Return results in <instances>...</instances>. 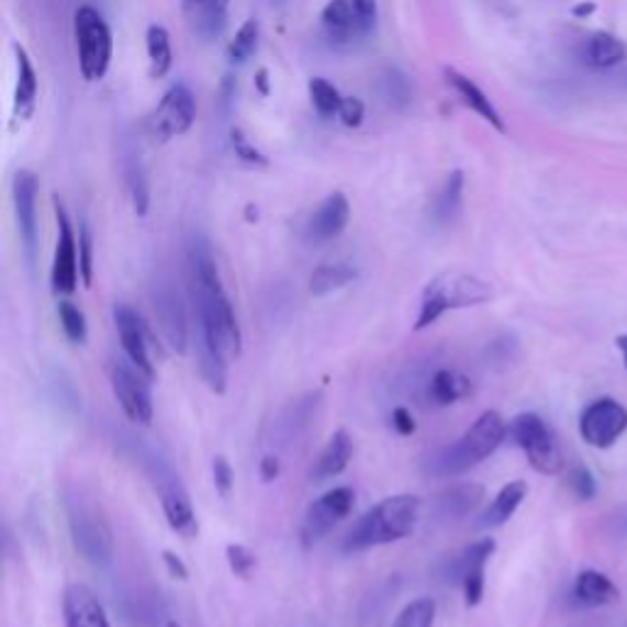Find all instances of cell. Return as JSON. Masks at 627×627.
<instances>
[{
	"label": "cell",
	"mask_w": 627,
	"mask_h": 627,
	"mask_svg": "<svg viewBox=\"0 0 627 627\" xmlns=\"http://www.w3.org/2000/svg\"><path fill=\"white\" fill-rule=\"evenodd\" d=\"M187 287L199 324V370L206 385L223 395L228 382L226 358H238L243 334L231 296L223 287L209 243L194 238L187 250Z\"/></svg>",
	"instance_id": "1"
},
{
	"label": "cell",
	"mask_w": 627,
	"mask_h": 627,
	"mask_svg": "<svg viewBox=\"0 0 627 627\" xmlns=\"http://www.w3.org/2000/svg\"><path fill=\"white\" fill-rule=\"evenodd\" d=\"M507 437V422L501 412L485 410L454 444L444 446L424 463V473L432 478H454L475 469L493 456Z\"/></svg>",
	"instance_id": "2"
},
{
	"label": "cell",
	"mask_w": 627,
	"mask_h": 627,
	"mask_svg": "<svg viewBox=\"0 0 627 627\" xmlns=\"http://www.w3.org/2000/svg\"><path fill=\"white\" fill-rule=\"evenodd\" d=\"M422 517V501L417 495H392L370 507L363 517H358L344 539V551L356 555L392 541L405 539L414 533Z\"/></svg>",
	"instance_id": "3"
},
{
	"label": "cell",
	"mask_w": 627,
	"mask_h": 627,
	"mask_svg": "<svg viewBox=\"0 0 627 627\" xmlns=\"http://www.w3.org/2000/svg\"><path fill=\"white\" fill-rule=\"evenodd\" d=\"M491 300H493V287L485 280L466 272H444L424 287L414 328L422 332V328L437 324L446 312L469 310V306L485 304Z\"/></svg>",
	"instance_id": "4"
},
{
	"label": "cell",
	"mask_w": 627,
	"mask_h": 627,
	"mask_svg": "<svg viewBox=\"0 0 627 627\" xmlns=\"http://www.w3.org/2000/svg\"><path fill=\"white\" fill-rule=\"evenodd\" d=\"M67 519L79 555L93 567H109L113 561V533L101 510L74 493L67 497Z\"/></svg>",
	"instance_id": "5"
},
{
	"label": "cell",
	"mask_w": 627,
	"mask_h": 627,
	"mask_svg": "<svg viewBox=\"0 0 627 627\" xmlns=\"http://www.w3.org/2000/svg\"><path fill=\"white\" fill-rule=\"evenodd\" d=\"M74 37H77V55L81 77L99 81L105 77L113 57V35L99 10L81 5L74 13Z\"/></svg>",
	"instance_id": "6"
},
{
	"label": "cell",
	"mask_w": 627,
	"mask_h": 627,
	"mask_svg": "<svg viewBox=\"0 0 627 627\" xmlns=\"http://www.w3.org/2000/svg\"><path fill=\"white\" fill-rule=\"evenodd\" d=\"M507 437L525 451L527 461L541 475H557L564 466L559 441L549 424L535 412H523L507 424Z\"/></svg>",
	"instance_id": "7"
},
{
	"label": "cell",
	"mask_w": 627,
	"mask_h": 627,
	"mask_svg": "<svg viewBox=\"0 0 627 627\" xmlns=\"http://www.w3.org/2000/svg\"><path fill=\"white\" fill-rule=\"evenodd\" d=\"M109 376H111L113 395L119 400L125 417L133 424L147 427L155 417L150 378H147L143 370H137L131 360H113Z\"/></svg>",
	"instance_id": "8"
},
{
	"label": "cell",
	"mask_w": 627,
	"mask_h": 627,
	"mask_svg": "<svg viewBox=\"0 0 627 627\" xmlns=\"http://www.w3.org/2000/svg\"><path fill=\"white\" fill-rule=\"evenodd\" d=\"M378 23V0H328L322 25L334 42H356L370 35Z\"/></svg>",
	"instance_id": "9"
},
{
	"label": "cell",
	"mask_w": 627,
	"mask_h": 627,
	"mask_svg": "<svg viewBox=\"0 0 627 627\" xmlns=\"http://www.w3.org/2000/svg\"><path fill=\"white\" fill-rule=\"evenodd\" d=\"M197 121V99L187 83H175L169 89L163 101L155 105V111L147 119V133H150L153 141L167 143L172 137L184 135L191 125Z\"/></svg>",
	"instance_id": "10"
},
{
	"label": "cell",
	"mask_w": 627,
	"mask_h": 627,
	"mask_svg": "<svg viewBox=\"0 0 627 627\" xmlns=\"http://www.w3.org/2000/svg\"><path fill=\"white\" fill-rule=\"evenodd\" d=\"M581 439L593 449H611L627 432V410L613 398H598L589 402L579 419Z\"/></svg>",
	"instance_id": "11"
},
{
	"label": "cell",
	"mask_w": 627,
	"mask_h": 627,
	"mask_svg": "<svg viewBox=\"0 0 627 627\" xmlns=\"http://www.w3.org/2000/svg\"><path fill=\"white\" fill-rule=\"evenodd\" d=\"M356 505L354 488L338 485L334 491L324 493L322 497L310 505L302 523V541L304 547H314L322 541L332 529L350 515V510Z\"/></svg>",
	"instance_id": "12"
},
{
	"label": "cell",
	"mask_w": 627,
	"mask_h": 627,
	"mask_svg": "<svg viewBox=\"0 0 627 627\" xmlns=\"http://www.w3.org/2000/svg\"><path fill=\"white\" fill-rule=\"evenodd\" d=\"M55 214H57V248H55V262H52V292L55 294H71L77 290L81 278L79 265V240L74 226L69 221L67 209L55 197Z\"/></svg>",
	"instance_id": "13"
},
{
	"label": "cell",
	"mask_w": 627,
	"mask_h": 627,
	"mask_svg": "<svg viewBox=\"0 0 627 627\" xmlns=\"http://www.w3.org/2000/svg\"><path fill=\"white\" fill-rule=\"evenodd\" d=\"M495 555V539L485 537L466 547L461 555H456L449 564V581H456L463 591V598L469 608H475L483 601L485 593V567Z\"/></svg>",
	"instance_id": "14"
},
{
	"label": "cell",
	"mask_w": 627,
	"mask_h": 627,
	"mask_svg": "<svg viewBox=\"0 0 627 627\" xmlns=\"http://www.w3.org/2000/svg\"><path fill=\"white\" fill-rule=\"evenodd\" d=\"M155 488L159 493V503H163V513L167 517V525L175 529L179 537L191 539L199 535V523L191 497L184 491V485L179 483V478L167 471H157Z\"/></svg>",
	"instance_id": "15"
},
{
	"label": "cell",
	"mask_w": 627,
	"mask_h": 627,
	"mask_svg": "<svg viewBox=\"0 0 627 627\" xmlns=\"http://www.w3.org/2000/svg\"><path fill=\"white\" fill-rule=\"evenodd\" d=\"M37 194L40 182L30 169H20L13 177V206L20 231V240L30 262H35L37 253Z\"/></svg>",
	"instance_id": "16"
},
{
	"label": "cell",
	"mask_w": 627,
	"mask_h": 627,
	"mask_svg": "<svg viewBox=\"0 0 627 627\" xmlns=\"http://www.w3.org/2000/svg\"><path fill=\"white\" fill-rule=\"evenodd\" d=\"M113 322H115V328H119L125 358L131 360L137 370H143V373L153 380L155 366H153V358H150V346H147V338H150V334H147L141 314H137L131 304H115L113 306Z\"/></svg>",
	"instance_id": "17"
},
{
	"label": "cell",
	"mask_w": 627,
	"mask_h": 627,
	"mask_svg": "<svg viewBox=\"0 0 627 627\" xmlns=\"http://www.w3.org/2000/svg\"><path fill=\"white\" fill-rule=\"evenodd\" d=\"M155 322L159 334H163L165 344L175 350V354H184L187 350V314L184 304L172 287H157L155 292Z\"/></svg>",
	"instance_id": "18"
},
{
	"label": "cell",
	"mask_w": 627,
	"mask_h": 627,
	"mask_svg": "<svg viewBox=\"0 0 627 627\" xmlns=\"http://www.w3.org/2000/svg\"><path fill=\"white\" fill-rule=\"evenodd\" d=\"M350 221V204L348 199L336 191V194H328L322 204L316 206L314 214L306 221V240L314 243V246H322L342 236Z\"/></svg>",
	"instance_id": "19"
},
{
	"label": "cell",
	"mask_w": 627,
	"mask_h": 627,
	"mask_svg": "<svg viewBox=\"0 0 627 627\" xmlns=\"http://www.w3.org/2000/svg\"><path fill=\"white\" fill-rule=\"evenodd\" d=\"M64 625L67 627H111L103 603L83 583H71L61 598Z\"/></svg>",
	"instance_id": "20"
},
{
	"label": "cell",
	"mask_w": 627,
	"mask_h": 627,
	"mask_svg": "<svg viewBox=\"0 0 627 627\" xmlns=\"http://www.w3.org/2000/svg\"><path fill=\"white\" fill-rule=\"evenodd\" d=\"M483 501L485 488L481 483H456L434 495L432 507L439 519H451V523H456V519H466L473 515Z\"/></svg>",
	"instance_id": "21"
},
{
	"label": "cell",
	"mask_w": 627,
	"mask_h": 627,
	"mask_svg": "<svg viewBox=\"0 0 627 627\" xmlns=\"http://www.w3.org/2000/svg\"><path fill=\"white\" fill-rule=\"evenodd\" d=\"M444 77H446V83L454 89V93L459 96L463 105H469L473 113L481 115L485 123H491L495 131H501V133L507 131L501 111L495 109V103L488 99V93L478 87L471 77H466V74H461L459 69H451V67L444 69Z\"/></svg>",
	"instance_id": "22"
},
{
	"label": "cell",
	"mask_w": 627,
	"mask_h": 627,
	"mask_svg": "<svg viewBox=\"0 0 627 627\" xmlns=\"http://www.w3.org/2000/svg\"><path fill=\"white\" fill-rule=\"evenodd\" d=\"M231 0H182L184 18L191 32L204 40H216L228 25Z\"/></svg>",
	"instance_id": "23"
},
{
	"label": "cell",
	"mask_w": 627,
	"mask_h": 627,
	"mask_svg": "<svg viewBox=\"0 0 627 627\" xmlns=\"http://www.w3.org/2000/svg\"><path fill=\"white\" fill-rule=\"evenodd\" d=\"M571 603L579 608H601V605H611L620 601V589L605 576L603 571L586 569L581 571L571 589Z\"/></svg>",
	"instance_id": "24"
},
{
	"label": "cell",
	"mask_w": 627,
	"mask_h": 627,
	"mask_svg": "<svg viewBox=\"0 0 627 627\" xmlns=\"http://www.w3.org/2000/svg\"><path fill=\"white\" fill-rule=\"evenodd\" d=\"M350 459H354V439H350L346 429H338L332 434V439L326 441L322 454H318L312 471V481L322 483L328 481V478L342 475L348 469Z\"/></svg>",
	"instance_id": "25"
},
{
	"label": "cell",
	"mask_w": 627,
	"mask_h": 627,
	"mask_svg": "<svg viewBox=\"0 0 627 627\" xmlns=\"http://www.w3.org/2000/svg\"><path fill=\"white\" fill-rule=\"evenodd\" d=\"M15 59H18V83H15V99H13V125L27 121L35 113L37 105V71L35 64L27 57V52L15 45Z\"/></svg>",
	"instance_id": "26"
},
{
	"label": "cell",
	"mask_w": 627,
	"mask_h": 627,
	"mask_svg": "<svg viewBox=\"0 0 627 627\" xmlns=\"http://www.w3.org/2000/svg\"><path fill=\"white\" fill-rule=\"evenodd\" d=\"M625 57V45L618 37L611 35V32H593L581 47V59L591 69H613L623 64Z\"/></svg>",
	"instance_id": "27"
},
{
	"label": "cell",
	"mask_w": 627,
	"mask_h": 627,
	"mask_svg": "<svg viewBox=\"0 0 627 627\" xmlns=\"http://www.w3.org/2000/svg\"><path fill=\"white\" fill-rule=\"evenodd\" d=\"M529 493V485L525 481H510L507 485L501 488V493L493 497V503L488 505L485 513L481 515V527H503L510 517H513L519 505L525 503V497Z\"/></svg>",
	"instance_id": "28"
},
{
	"label": "cell",
	"mask_w": 627,
	"mask_h": 627,
	"mask_svg": "<svg viewBox=\"0 0 627 627\" xmlns=\"http://www.w3.org/2000/svg\"><path fill=\"white\" fill-rule=\"evenodd\" d=\"M471 392H473L471 380L451 368L437 370L427 382V395L437 407H449L454 402L469 398Z\"/></svg>",
	"instance_id": "29"
},
{
	"label": "cell",
	"mask_w": 627,
	"mask_h": 627,
	"mask_svg": "<svg viewBox=\"0 0 627 627\" xmlns=\"http://www.w3.org/2000/svg\"><path fill=\"white\" fill-rule=\"evenodd\" d=\"M461 201H463V172L456 169V172L446 177V182L439 189V194L434 197V204H432L434 223H439V226L451 223L456 216H459Z\"/></svg>",
	"instance_id": "30"
},
{
	"label": "cell",
	"mask_w": 627,
	"mask_h": 627,
	"mask_svg": "<svg viewBox=\"0 0 627 627\" xmlns=\"http://www.w3.org/2000/svg\"><path fill=\"white\" fill-rule=\"evenodd\" d=\"M358 278V270L348 262H328L318 265L310 278V290L314 296H326L332 292L344 290Z\"/></svg>",
	"instance_id": "31"
},
{
	"label": "cell",
	"mask_w": 627,
	"mask_h": 627,
	"mask_svg": "<svg viewBox=\"0 0 627 627\" xmlns=\"http://www.w3.org/2000/svg\"><path fill=\"white\" fill-rule=\"evenodd\" d=\"M147 45V59H150V77L163 79L172 69V42H169V32L163 25H150L145 35Z\"/></svg>",
	"instance_id": "32"
},
{
	"label": "cell",
	"mask_w": 627,
	"mask_h": 627,
	"mask_svg": "<svg viewBox=\"0 0 627 627\" xmlns=\"http://www.w3.org/2000/svg\"><path fill=\"white\" fill-rule=\"evenodd\" d=\"M316 407H318V395H314V392H312V395H306L302 400L292 402V405L282 412L280 422L275 424V432H278L282 439L290 441L302 429H306V424H310Z\"/></svg>",
	"instance_id": "33"
},
{
	"label": "cell",
	"mask_w": 627,
	"mask_h": 627,
	"mask_svg": "<svg viewBox=\"0 0 627 627\" xmlns=\"http://www.w3.org/2000/svg\"><path fill=\"white\" fill-rule=\"evenodd\" d=\"M125 184L127 191H131L135 214L145 216L147 209H150V189H147V179L141 167V159L135 155H127L125 159Z\"/></svg>",
	"instance_id": "34"
},
{
	"label": "cell",
	"mask_w": 627,
	"mask_h": 627,
	"mask_svg": "<svg viewBox=\"0 0 627 627\" xmlns=\"http://www.w3.org/2000/svg\"><path fill=\"white\" fill-rule=\"evenodd\" d=\"M258 42H260V25L258 20H246L240 25V30L236 32V37L228 42V61L231 64H243L248 61L255 52H258Z\"/></svg>",
	"instance_id": "35"
},
{
	"label": "cell",
	"mask_w": 627,
	"mask_h": 627,
	"mask_svg": "<svg viewBox=\"0 0 627 627\" xmlns=\"http://www.w3.org/2000/svg\"><path fill=\"white\" fill-rule=\"evenodd\" d=\"M310 99H312L314 111L322 115V119H334V115H338V109H342V103H344V96L338 93L334 83L322 79V77H314L310 81Z\"/></svg>",
	"instance_id": "36"
},
{
	"label": "cell",
	"mask_w": 627,
	"mask_h": 627,
	"mask_svg": "<svg viewBox=\"0 0 627 627\" xmlns=\"http://www.w3.org/2000/svg\"><path fill=\"white\" fill-rule=\"evenodd\" d=\"M380 91L382 99H385L388 105L392 109H405V105L412 101V87L407 74H402L398 67L385 69L380 79Z\"/></svg>",
	"instance_id": "37"
},
{
	"label": "cell",
	"mask_w": 627,
	"mask_h": 627,
	"mask_svg": "<svg viewBox=\"0 0 627 627\" xmlns=\"http://www.w3.org/2000/svg\"><path fill=\"white\" fill-rule=\"evenodd\" d=\"M57 314H59V324H61V332L64 336L69 338L71 344H87V338H89V326H87V316H83V312L79 310L77 304L74 302H59L57 306Z\"/></svg>",
	"instance_id": "38"
},
{
	"label": "cell",
	"mask_w": 627,
	"mask_h": 627,
	"mask_svg": "<svg viewBox=\"0 0 627 627\" xmlns=\"http://www.w3.org/2000/svg\"><path fill=\"white\" fill-rule=\"evenodd\" d=\"M434 618H437V603L432 598H417L405 605L392 627H432Z\"/></svg>",
	"instance_id": "39"
},
{
	"label": "cell",
	"mask_w": 627,
	"mask_h": 627,
	"mask_svg": "<svg viewBox=\"0 0 627 627\" xmlns=\"http://www.w3.org/2000/svg\"><path fill=\"white\" fill-rule=\"evenodd\" d=\"M569 485H571L573 495H576L581 503L593 501V497H596V493H598L596 475H593V473L586 469V466H576V469L571 471V475H569Z\"/></svg>",
	"instance_id": "40"
},
{
	"label": "cell",
	"mask_w": 627,
	"mask_h": 627,
	"mask_svg": "<svg viewBox=\"0 0 627 627\" xmlns=\"http://www.w3.org/2000/svg\"><path fill=\"white\" fill-rule=\"evenodd\" d=\"M226 559H228L231 571L236 573L238 579H250L253 569L258 567V557H255L253 551L248 547H243V545H228L226 547Z\"/></svg>",
	"instance_id": "41"
},
{
	"label": "cell",
	"mask_w": 627,
	"mask_h": 627,
	"mask_svg": "<svg viewBox=\"0 0 627 627\" xmlns=\"http://www.w3.org/2000/svg\"><path fill=\"white\" fill-rule=\"evenodd\" d=\"M79 265H81V282L91 287L93 280V243L87 223H79Z\"/></svg>",
	"instance_id": "42"
},
{
	"label": "cell",
	"mask_w": 627,
	"mask_h": 627,
	"mask_svg": "<svg viewBox=\"0 0 627 627\" xmlns=\"http://www.w3.org/2000/svg\"><path fill=\"white\" fill-rule=\"evenodd\" d=\"M211 473H214L216 493L221 497H228L233 491V483H236V473H233L226 456H216L214 463H211Z\"/></svg>",
	"instance_id": "43"
},
{
	"label": "cell",
	"mask_w": 627,
	"mask_h": 627,
	"mask_svg": "<svg viewBox=\"0 0 627 627\" xmlns=\"http://www.w3.org/2000/svg\"><path fill=\"white\" fill-rule=\"evenodd\" d=\"M233 150H236V157L243 159L246 165H268V157H265L240 131H233Z\"/></svg>",
	"instance_id": "44"
},
{
	"label": "cell",
	"mask_w": 627,
	"mask_h": 627,
	"mask_svg": "<svg viewBox=\"0 0 627 627\" xmlns=\"http://www.w3.org/2000/svg\"><path fill=\"white\" fill-rule=\"evenodd\" d=\"M338 119H342V123L346 127H358L360 123H363L366 119V105L360 99H354V96H348V99H344L342 103V109H338Z\"/></svg>",
	"instance_id": "45"
},
{
	"label": "cell",
	"mask_w": 627,
	"mask_h": 627,
	"mask_svg": "<svg viewBox=\"0 0 627 627\" xmlns=\"http://www.w3.org/2000/svg\"><path fill=\"white\" fill-rule=\"evenodd\" d=\"M392 429H395L400 437H410V434L417 432V422H414L412 412L407 407H395L392 410Z\"/></svg>",
	"instance_id": "46"
},
{
	"label": "cell",
	"mask_w": 627,
	"mask_h": 627,
	"mask_svg": "<svg viewBox=\"0 0 627 627\" xmlns=\"http://www.w3.org/2000/svg\"><path fill=\"white\" fill-rule=\"evenodd\" d=\"M163 564L167 567V573H169V576H172V579H179V581H187V579H189L187 564L182 561V557L175 555V551H169V549L163 551Z\"/></svg>",
	"instance_id": "47"
},
{
	"label": "cell",
	"mask_w": 627,
	"mask_h": 627,
	"mask_svg": "<svg viewBox=\"0 0 627 627\" xmlns=\"http://www.w3.org/2000/svg\"><path fill=\"white\" fill-rule=\"evenodd\" d=\"M280 459L278 456H262V461H260V478L265 483H272L275 478L280 475Z\"/></svg>",
	"instance_id": "48"
},
{
	"label": "cell",
	"mask_w": 627,
	"mask_h": 627,
	"mask_svg": "<svg viewBox=\"0 0 627 627\" xmlns=\"http://www.w3.org/2000/svg\"><path fill=\"white\" fill-rule=\"evenodd\" d=\"M573 18H579V20H586L589 15L596 13V3H581L571 10Z\"/></svg>",
	"instance_id": "49"
},
{
	"label": "cell",
	"mask_w": 627,
	"mask_h": 627,
	"mask_svg": "<svg viewBox=\"0 0 627 627\" xmlns=\"http://www.w3.org/2000/svg\"><path fill=\"white\" fill-rule=\"evenodd\" d=\"M255 83H258V89L262 96H268L270 93V81H268V69H260L258 74H255Z\"/></svg>",
	"instance_id": "50"
},
{
	"label": "cell",
	"mask_w": 627,
	"mask_h": 627,
	"mask_svg": "<svg viewBox=\"0 0 627 627\" xmlns=\"http://www.w3.org/2000/svg\"><path fill=\"white\" fill-rule=\"evenodd\" d=\"M615 346H618V350L623 354V363L627 370V334H620L618 338H615Z\"/></svg>",
	"instance_id": "51"
}]
</instances>
